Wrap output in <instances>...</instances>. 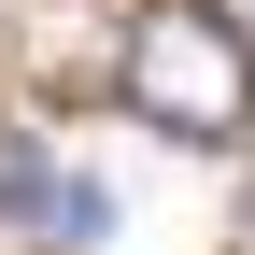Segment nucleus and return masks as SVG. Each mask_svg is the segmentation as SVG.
<instances>
[{
	"label": "nucleus",
	"mask_w": 255,
	"mask_h": 255,
	"mask_svg": "<svg viewBox=\"0 0 255 255\" xmlns=\"http://www.w3.org/2000/svg\"><path fill=\"white\" fill-rule=\"evenodd\" d=\"M14 199H28V227H43V241H71V255H85V241L114 227V199H100V184H85V170H28Z\"/></svg>",
	"instance_id": "nucleus-2"
},
{
	"label": "nucleus",
	"mask_w": 255,
	"mask_h": 255,
	"mask_svg": "<svg viewBox=\"0 0 255 255\" xmlns=\"http://www.w3.org/2000/svg\"><path fill=\"white\" fill-rule=\"evenodd\" d=\"M128 114L170 128V142H241L255 128V43L213 0H170V14L128 28Z\"/></svg>",
	"instance_id": "nucleus-1"
}]
</instances>
